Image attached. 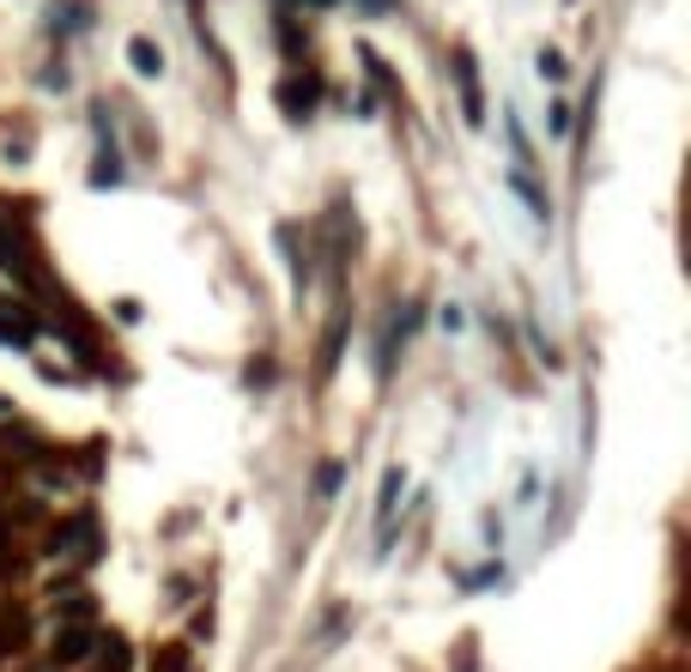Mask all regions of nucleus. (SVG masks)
I'll return each instance as SVG.
<instances>
[{
  "label": "nucleus",
  "instance_id": "obj_1",
  "mask_svg": "<svg viewBox=\"0 0 691 672\" xmlns=\"http://www.w3.org/2000/svg\"><path fill=\"white\" fill-rule=\"evenodd\" d=\"M97 649V618H92V600L85 593H55V637H49V661L55 666H80L85 654Z\"/></svg>",
  "mask_w": 691,
  "mask_h": 672
},
{
  "label": "nucleus",
  "instance_id": "obj_2",
  "mask_svg": "<svg viewBox=\"0 0 691 672\" xmlns=\"http://www.w3.org/2000/svg\"><path fill=\"white\" fill-rule=\"evenodd\" d=\"M455 85H461V115H467V122L479 127V122H485V92H479V68H473L467 49L455 55Z\"/></svg>",
  "mask_w": 691,
  "mask_h": 672
},
{
  "label": "nucleus",
  "instance_id": "obj_3",
  "mask_svg": "<svg viewBox=\"0 0 691 672\" xmlns=\"http://www.w3.org/2000/svg\"><path fill=\"white\" fill-rule=\"evenodd\" d=\"M0 279H12V286H37L31 255H24V242L12 237V225H0Z\"/></svg>",
  "mask_w": 691,
  "mask_h": 672
},
{
  "label": "nucleus",
  "instance_id": "obj_4",
  "mask_svg": "<svg viewBox=\"0 0 691 672\" xmlns=\"http://www.w3.org/2000/svg\"><path fill=\"white\" fill-rule=\"evenodd\" d=\"M401 490H406V473L389 467V473H382V490H377V527H382V539H389V527H394V503H401Z\"/></svg>",
  "mask_w": 691,
  "mask_h": 672
},
{
  "label": "nucleus",
  "instance_id": "obj_5",
  "mask_svg": "<svg viewBox=\"0 0 691 672\" xmlns=\"http://www.w3.org/2000/svg\"><path fill=\"white\" fill-rule=\"evenodd\" d=\"M127 61H134V73H146V80L164 73V55L152 49V37H134V43H127Z\"/></svg>",
  "mask_w": 691,
  "mask_h": 672
},
{
  "label": "nucleus",
  "instance_id": "obj_6",
  "mask_svg": "<svg viewBox=\"0 0 691 672\" xmlns=\"http://www.w3.org/2000/svg\"><path fill=\"white\" fill-rule=\"evenodd\" d=\"M97 672H127V661H134V654H127V642L122 637H97Z\"/></svg>",
  "mask_w": 691,
  "mask_h": 672
},
{
  "label": "nucleus",
  "instance_id": "obj_7",
  "mask_svg": "<svg viewBox=\"0 0 691 672\" xmlns=\"http://www.w3.org/2000/svg\"><path fill=\"white\" fill-rule=\"evenodd\" d=\"M24 649V618L12 606H0V654H19Z\"/></svg>",
  "mask_w": 691,
  "mask_h": 672
},
{
  "label": "nucleus",
  "instance_id": "obj_8",
  "mask_svg": "<svg viewBox=\"0 0 691 672\" xmlns=\"http://www.w3.org/2000/svg\"><path fill=\"white\" fill-rule=\"evenodd\" d=\"M279 103H286V110L291 115H303V110H310V103H316V80H286V85H279Z\"/></svg>",
  "mask_w": 691,
  "mask_h": 672
},
{
  "label": "nucleus",
  "instance_id": "obj_9",
  "mask_svg": "<svg viewBox=\"0 0 691 672\" xmlns=\"http://www.w3.org/2000/svg\"><path fill=\"white\" fill-rule=\"evenodd\" d=\"M316 490H322V497H334V490H340V461H328V467L316 473Z\"/></svg>",
  "mask_w": 691,
  "mask_h": 672
},
{
  "label": "nucleus",
  "instance_id": "obj_10",
  "mask_svg": "<svg viewBox=\"0 0 691 672\" xmlns=\"http://www.w3.org/2000/svg\"><path fill=\"white\" fill-rule=\"evenodd\" d=\"M540 73L546 80H565V55H558V49H540Z\"/></svg>",
  "mask_w": 691,
  "mask_h": 672
},
{
  "label": "nucleus",
  "instance_id": "obj_11",
  "mask_svg": "<svg viewBox=\"0 0 691 672\" xmlns=\"http://www.w3.org/2000/svg\"><path fill=\"white\" fill-rule=\"evenodd\" d=\"M7 406H12V400H7V394H0V412H7Z\"/></svg>",
  "mask_w": 691,
  "mask_h": 672
}]
</instances>
